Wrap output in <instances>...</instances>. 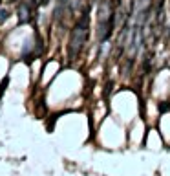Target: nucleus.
Wrapping results in <instances>:
<instances>
[{"mask_svg": "<svg viewBox=\"0 0 170 176\" xmlns=\"http://www.w3.org/2000/svg\"><path fill=\"white\" fill-rule=\"evenodd\" d=\"M17 15H18V22H20V24H26V22H29V18H31L29 4L22 2V4L18 6V9H17Z\"/></svg>", "mask_w": 170, "mask_h": 176, "instance_id": "obj_2", "label": "nucleus"}, {"mask_svg": "<svg viewBox=\"0 0 170 176\" xmlns=\"http://www.w3.org/2000/svg\"><path fill=\"white\" fill-rule=\"evenodd\" d=\"M88 33H90V15H88V8L84 9L82 17L79 18V22L75 24V28L71 30V37H70V59H75L88 40Z\"/></svg>", "mask_w": 170, "mask_h": 176, "instance_id": "obj_1", "label": "nucleus"}, {"mask_svg": "<svg viewBox=\"0 0 170 176\" xmlns=\"http://www.w3.org/2000/svg\"><path fill=\"white\" fill-rule=\"evenodd\" d=\"M8 86V79H4L2 81V84H0V96H2V92H4V88Z\"/></svg>", "mask_w": 170, "mask_h": 176, "instance_id": "obj_4", "label": "nucleus"}, {"mask_svg": "<svg viewBox=\"0 0 170 176\" xmlns=\"http://www.w3.org/2000/svg\"><path fill=\"white\" fill-rule=\"evenodd\" d=\"M8 18H9V11L2 8V9H0V24H2V22H6Z\"/></svg>", "mask_w": 170, "mask_h": 176, "instance_id": "obj_3", "label": "nucleus"}]
</instances>
